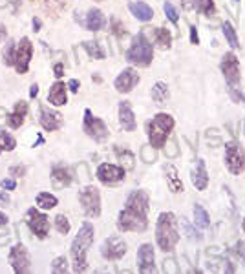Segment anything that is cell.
Masks as SVG:
<instances>
[{"label": "cell", "instance_id": "cell-1", "mask_svg": "<svg viewBox=\"0 0 245 274\" xmlns=\"http://www.w3.org/2000/svg\"><path fill=\"white\" fill-rule=\"evenodd\" d=\"M150 197L145 190H134L117 216L119 232H145L148 228Z\"/></svg>", "mask_w": 245, "mask_h": 274}, {"label": "cell", "instance_id": "cell-2", "mask_svg": "<svg viewBox=\"0 0 245 274\" xmlns=\"http://www.w3.org/2000/svg\"><path fill=\"white\" fill-rule=\"evenodd\" d=\"M94 237H96V228L90 221H84L79 228L77 236L73 237L72 242V260H73V270L75 272H86L88 270V260H86V254H88V249L91 247L94 243Z\"/></svg>", "mask_w": 245, "mask_h": 274}, {"label": "cell", "instance_id": "cell-3", "mask_svg": "<svg viewBox=\"0 0 245 274\" xmlns=\"http://www.w3.org/2000/svg\"><path fill=\"white\" fill-rule=\"evenodd\" d=\"M177 218L174 212H161L156 221V242L163 252H172L179 243Z\"/></svg>", "mask_w": 245, "mask_h": 274}, {"label": "cell", "instance_id": "cell-4", "mask_svg": "<svg viewBox=\"0 0 245 274\" xmlns=\"http://www.w3.org/2000/svg\"><path fill=\"white\" fill-rule=\"evenodd\" d=\"M174 126H176V121L170 114H165V112L156 114L148 123V126H146L148 145H152L154 148H163L170 133H172Z\"/></svg>", "mask_w": 245, "mask_h": 274}, {"label": "cell", "instance_id": "cell-5", "mask_svg": "<svg viewBox=\"0 0 245 274\" xmlns=\"http://www.w3.org/2000/svg\"><path fill=\"white\" fill-rule=\"evenodd\" d=\"M154 59V46L152 42L146 39V35L143 31L137 33L132 39L130 48L127 50V60L134 66H150Z\"/></svg>", "mask_w": 245, "mask_h": 274}, {"label": "cell", "instance_id": "cell-6", "mask_svg": "<svg viewBox=\"0 0 245 274\" xmlns=\"http://www.w3.org/2000/svg\"><path fill=\"white\" fill-rule=\"evenodd\" d=\"M225 166L232 176H240L245 168V150L240 141L232 139L225 143Z\"/></svg>", "mask_w": 245, "mask_h": 274}, {"label": "cell", "instance_id": "cell-7", "mask_svg": "<svg viewBox=\"0 0 245 274\" xmlns=\"http://www.w3.org/2000/svg\"><path fill=\"white\" fill-rule=\"evenodd\" d=\"M79 201H81L82 210H84V214L86 218H99L101 216V194H99V188L97 187H84L81 192H79Z\"/></svg>", "mask_w": 245, "mask_h": 274}, {"label": "cell", "instance_id": "cell-8", "mask_svg": "<svg viewBox=\"0 0 245 274\" xmlns=\"http://www.w3.org/2000/svg\"><path fill=\"white\" fill-rule=\"evenodd\" d=\"M220 70H222V75L227 81L229 86H240L241 81L240 60L234 55V51H227V53L223 55L222 62H220Z\"/></svg>", "mask_w": 245, "mask_h": 274}, {"label": "cell", "instance_id": "cell-9", "mask_svg": "<svg viewBox=\"0 0 245 274\" xmlns=\"http://www.w3.org/2000/svg\"><path fill=\"white\" fill-rule=\"evenodd\" d=\"M82 130L86 132L88 137L96 139V141H105L106 137L110 135V130L106 126V123L101 117H96L91 114V110H84V123H82Z\"/></svg>", "mask_w": 245, "mask_h": 274}, {"label": "cell", "instance_id": "cell-10", "mask_svg": "<svg viewBox=\"0 0 245 274\" xmlns=\"http://www.w3.org/2000/svg\"><path fill=\"white\" fill-rule=\"evenodd\" d=\"M24 221H26L29 230H32L39 239H46V237H48V234H50V219H48L46 214H42L41 210L29 209L26 212V216H24Z\"/></svg>", "mask_w": 245, "mask_h": 274}, {"label": "cell", "instance_id": "cell-11", "mask_svg": "<svg viewBox=\"0 0 245 274\" xmlns=\"http://www.w3.org/2000/svg\"><path fill=\"white\" fill-rule=\"evenodd\" d=\"M9 265L13 267V270L17 274H26L32 270V258H29V252L22 243H17V245L11 247L9 251Z\"/></svg>", "mask_w": 245, "mask_h": 274}, {"label": "cell", "instance_id": "cell-12", "mask_svg": "<svg viewBox=\"0 0 245 274\" xmlns=\"http://www.w3.org/2000/svg\"><path fill=\"white\" fill-rule=\"evenodd\" d=\"M32 57H33V44L32 41L27 39V37H22L20 42L17 44V51H15V70L17 73L24 75L27 73L29 70V62H32Z\"/></svg>", "mask_w": 245, "mask_h": 274}, {"label": "cell", "instance_id": "cell-13", "mask_svg": "<svg viewBox=\"0 0 245 274\" xmlns=\"http://www.w3.org/2000/svg\"><path fill=\"white\" fill-rule=\"evenodd\" d=\"M127 254V243L122 242V237L110 236L106 237L103 245H101V256L108 261H117Z\"/></svg>", "mask_w": 245, "mask_h": 274}, {"label": "cell", "instance_id": "cell-14", "mask_svg": "<svg viewBox=\"0 0 245 274\" xmlns=\"http://www.w3.org/2000/svg\"><path fill=\"white\" fill-rule=\"evenodd\" d=\"M125 172L127 170L122 168L121 164H112V163H103L99 164L97 168V179L105 185H114L125 179Z\"/></svg>", "mask_w": 245, "mask_h": 274}, {"label": "cell", "instance_id": "cell-15", "mask_svg": "<svg viewBox=\"0 0 245 274\" xmlns=\"http://www.w3.org/2000/svg\"><path fill=\"white\" fill-rule=\"evenodd\" d=\"M156 254H154V247L152 243H143L137 251V269L139 272L146 274V272H156Z\"/></svg>", "mask_w": 245, "mask_h": 274}, {"label": "cell", "instance_id": "cell-16", "mask_svg": "<svg viewBox=\"0 0 245 274\" xmlns=\"http://www.w3.org/2000/svg\"><path fill=\"white\" fill-rule=\"evenodd\" d=\"M137 82H139V73L134 68H125L117 77H115L114 86L119 93H130V91L136 88Z\"/></svg>", "mask_w": 245, "mask_h": 274}, {"label": "cell", "instance_id": "cell-17", "mask_svg": "<svg viewBox=\"0 0 245 274\" xmlns=\"http://www.w3.org/2000/svg\"><path fill=\"white\" fill-rule=\"evenodd\" d=\"M191 181L196 187V190H207V187H209V172H207L205 159H196L194 166L191 170Z\"/></svg>", "mask_w": 245, "mask_h": 274}, {"label": "cell", "instance_id": "cell-18", "mask_svg": "<svg viewBox=\"0 0 245 274\" xmlns=\"http://www.w3.org/2000/svg\"><path fill=\"white\" fill-rule=\"evenodd\" d=\"M41 126L44 128L46 132H55V130H59L63 128L64 124V119L59 112H55V110L46 108V106H41Z\"/></svg>", "mask_w": 245, "mask_h": 274}, {"label": "cell", "instance_id": "cell-19", "mask_svg": "<svg viewBox=\"0 0 245 274\" xmlns=\"http://www.w3.org/2000/svg\"><path fill=\"white\" fill-rule=\"evenodd\" d=\"M119 124L125 132L136 130V115H134V110H132V105L128 100L119 102Z\"/></svg>", "mask_w": 245, "mask_h": 274}, {"label": "cell", "instance_id": "cell-20", "mask_svg": "<svg viewBox=\"0 0 245 274\" xmlns=\"http://www.w3.org/2000/svg\"><path fill=\"white\" fill-rule=\"evenodd\" d=\"M48 100L53 106H64L68 102V84L57 81L51 84L50 91H48Z\"/></svg>", "mask_w": 245, "mask_h": 274}, {"label": "cell", "instance_id": "cell-21", "mask_svg": "<svg viewBox=\"0 0 245 274\" xmlns=\"http://www.w3.org/2000/svg\"><path fill=\"white\" fill-rule=\"evenodd\" d=\"M163 174H165V179H167V185L170 188L172 194H179L183 192V181H181V176L177 172V168L174 166L172 163H167L163 166Z\"/></svg>", "mask_w": 245, "mask_h": 274}, {"label": "cell", "instance_id": "cell-22", "mask_svg": "<svg viewBox=\"0 0 245 274\" xmlns=\"http://www.w3.org/2000/svg\"><path fill=\"white\" fill-rule=\"evenodd\" d=\"M73 176H72V170L68 166H64V164H55L53 168H51V181L57 188H64V187H70V183H72Z\"/></svg>", "mask_w": 245, "mask_h": 274}, {"label": "cell", "instance_id": "cell-23", "mask_svg": "<svg viewBox=\"0 0 245 274\" xmlns=\"http://www.w3.org/2000/svg\"><path fill=\"white\" fill-rule=\"evenodd\" d=\"M128 9H130V13L134 15L137 20H141V22H148V20L154 18V9L150 8L146 2H141V0L130 2V4H128Z\"/></svg>", "mask_w": 245, "mask_h": 274}, {"label": "cell", "instance_id": "cell-24", "mask_svg": "<svg viewBox=\"0 0 245 274\" xmlns=\"http://www.w3.org/2000/svg\"><path fill=\"white\" fill-rule=\"evenodd\" d=\"M26 115H27V102H24V100H18L17 105H15L13 112L8 115V124L11 128H20L24 124V121H26Z\"/></svg>", "mask_w": 245, "mask_h": 274}, {"label": "cell", "instance_id": "cell-25", "mask_svg": "<svg viewBox=\"0 0 245 274\" xmlns=\"http://www.w3.org/2000/svg\"><path fill=\"white\" fill-rule=\"evenodd\" d=\"M105 24H106V17L101 9L91 8L90 11H88L86 22H84V26H86L88 31H99V29L105 27Z\"/></svg>", "mask_w": 245, "mask_h": 274}, {"label": "cell", "instance_id": "cell-26", "mask_svg": "<svg viewBox=\"0 0 245 274\" xmlns=\"http://www.w3.org/2000/svg\"><path fill=\"white\" fill-rule=\"evenodd\" d=\"M150 95H152V100H154L156 105H165L170 97V90H168V84L163 81H158L152 86V91H150Z\"/></svg>", "mask_w": 245, "mask_h": 274}, {"label": "cell", "instance_id": "cell-27", "mask_svg": "<svg viewBox=\"0 0 245 274\" xmlns=\"http://www.w3.org/2000/svg\"><path fill=\"white\" fill-rule=\"evenodd\" d=\"M154 39H156V44H158L161 50H170V48H172V33L168 31V29H165V27H156Z\"/></svg>", "mask_w": 245, "mask_h": 274}, {"label": "cell", "instance_id": "cell-28", "mask_svg": "<svg viewBox=\"0 0 245 274\" xmlns=\"http://www.w3.org/2000/svg\"><path fill=\"white\" fill-rule=\"evenodd\" d=\"M192 214H194V225H198L200 228H209L210 227L209 212L203 209V205L196 203L194 209H192Z\"/></svg>", "mask_w": 245, "mask_h": 274}, {"label": "cell", "instance_id": "cell-29", "mask_svg": "<svg viewBox=\"0 0 245 274\" xmlns=\"http://www.w3.org/2000/svg\"><path fill=\"white\" fill-rule=\"evenodd\" d=\"M115 154H117V159L119 163H121V166L125 170H134V166H136V155L132 154L128 148H115Z\"/></svg>", "mask_w": 245, "mask_h": 274}, {"label": "cell", "instance_id": "cell-30", "mask_svg": "<svg viewBox=\"0 0 245 274\" xmlns=\"http://www.w3.org/2000/svg\"><path fill=\"white\" fill-rule=\"evenodd\" d=\"M57 203H59V199L53 196V194H50V192H39L37 194V207L42 210H51L57 207Z\"/></svg>", "mask_w": 245, "mask_h": 274}, {"label": "cell", "instance_id": "cell-31", "mask_svg": "<svg viewBox=\"0 0 245 274\" xmlns=\"http://www.w3.org/2000/svg\"><path fill=\"white\" fill-rule=\"evenodd\" d=\"M222 31H223V37H225V41L229 42V46H231L232 50L240 48V41H238L236 29H234V26H232V24L229 22V20H225V22H223Z\"/></svg>", "mask_w": 245, "mask_h": 274}, {"label": "cell", "instance_id": "cell-32", "mask_svg": "<svg viewBox=\"0 0 245 274\" xmlns=\"http://www.w3.org/2000/svg\"><path fill=\"white\" fill-rule=\"evenodd\" d=\"M82 48L88 51V55H90L91 59H96V60H103L106 57L105 50L101 48V44L97 41H86V42H82Z\"/></svg>", "mask_w": 245, "mask_h": 274}, {"label": "cell", "instance_id": "cell-33", "mask_svg": "<svg viewBox=\"0 0 245 274\" xmlns=\"http://www.w3.org/2000/svg\"><path fill=\"white\" fill-rule=\"evenodd\" d=\"M192 6H194L200 13H203L205 17H214V15H216V4H214V0H192Z\"/></svg>", "mask_w": 245, "mask_h": 274}, {"label": "cell", "instance_id": "cell-34", "mask_svg": "<svg viewBox=\"0 0 245 274\" xmlns=\"http://www.w3.org/2000/svg\"><path fill=\"white\" fill-rule=\"evenodd\" d=\"M15 146H17L15 137L4 130H0V152H13Z\"/></svg>", "mask_w": 245, "mask_h": 274}, {"label": "cell", "instance_id": "cell-35", "mask_svg": "<svg viewBox=\"0 0 245 274\" xmlns=\"http://www.w3.org/2000/svg\"><path fill=\"white\" fill-rule=\"evenodd\" d=\"M158 148H154L152 145H145V146H141V161L146 164L150 163H156L158 161Z\"/></svg>", "mask_w": 245, "mask_h": 274}, {"label": "cell", "instance_id": "cell-36", "mask_svg": "<svg viewBox=\"0 0 245 274\" xmlns=\"http://www.w3.org/2000/svg\"><path fill=\"white\" fill-rule=\"evenodd\" d=\"M15 51H17V44L13 41H9L6 44L4 51H2V57H4V64L6 66H13L15 64Z\"/></svg>", "mask_w": 245, "mask_h": 274}, {"label": "cell", "instance_id": "cell-37", "mask_svg": "<svg viewBox=\"0 0 245 274\" xmlns=\"http://www.w3.org/2000/svg\"><path fill=\"white\" fill-rule=\"evenodd\" d=\"M55 228L59 230V234H63V236H66V234H70V230H72V225H70V219L66 218L64 214H59L57 218H55Z\"/></svg>", "mask_w": 245, "mask_h": 274}, {"label": "cell", "instance_id": "cell-38", "mask_svg": "<svg viewBox=\"0 0 245 274\" xmlns=\"http://www.w3.org/2000/svg\"><path fill=\"white\" fill-rule=\"evenodd\" d=\"M181 227H183V230H185V234L191 237V239H194V242H201V239H203V234H201L200 230H194V228L191 227V223H189L185 218H181Z\"/></svg>", "mask_w": 245, "mask_h": 274}, {"label": "cell", "instance_id": "cell-39", "mask_svg": "<svg viewBox=\"0 0 245 274\" xmlns=\"http://www.w3.org/2000/svg\"><path fill=\"white\" fill-rule=\"evenodd\" d=\"M51 270L57 274H64L68 272V260L64 258V256H57L53 260V263H51Z\"/></svg>", "mask_w": 245, "mask_h": 274}, {"label": "cell", "instance_id": "cell-40", "mask_svg": "<svg viewBox=\"0 0 245 274\" xmlns=\"http://www.w3.org/2000/svg\"><path fill=\"white\" fill-rule=\"evenodd\" d=\"M163 11H165V15H167V18L170 20L172 24H177L179 22V13H177V9L174 8L170 2H165L163 4Z\"/></svg>", "mask_w": 245, "mask_h": 274}, {"label": "cell", "instance_id": "cell-41", "mask_svg": "<svg viewBox=\"0 0 245 274\" xmlns=\"http://www.w3.org/2000/svg\"><path fill=\"white\" fill-rule=\"evenodd\" d=\"M229 97L236 105H245V93L238 86H229Z\"/></svg>", "mask_w": 245, "mask_h": 274}, {"label": "cell", "instance_id": "cell-42", "mask_svg": "<svg viewBox=\"0 0 245 274\" xmlns=\"http://www.w3.org/2000/svg\"><path fill=\"white\" fill-rule=\"evenodd\" d=\"M207 143H209L212 148L216 145H222V137H220V132L216 128H209V130H207Z\"/></svg>", "mask_w": 245, "mask_h": 274}, {"label": "cell", "instance_id": "cell-43", "mask_svg": "<svg viewBox=\"0 0 245 274\" xmlns=\"http://www.w3.org/2000/svg\"><path fill=\"white\" fill-rule=\"evenodd\" d=\"M165 154H167V157H176V155H177L176 141H167V143H165Z\"/></svg>", "mask_w": 245, "mask_h": 274}, {"label": "cell", "instance_id": "cell-44", "mask_svg": "<svg viewBox=\"0 0 245 274\" xmlns=\"http://www.w3.org/2000/svg\"><path fill=\"white\" fill-rule=\"evenodd\" d=\"M163 270L165 272H179V267H177L176 265V260H172V258H170V260H165L163 261Z\"/></svg>", "mask_w": 245, "mask_h": 274}, {"label": "cell", "instance_id": "cell-45", "mask_svg": "<svg viewBox=\"0 0 245 274\" xmlns=\"http://www.w3.org/2000/svg\"><path fill=\"white\" fill-rule=\"evenodd\" d=\"M0 187L4 188V190H15V188H17V181H15L13 178L2 179V181H0Z\"/></svg>", "mask_w": 245, "mask_h": 274}, {"label": "cell", "instance_id": "cell-46", "mask_svg": "<svg viewBox=\"0 0 245 274\" xmlns=\"http://www.w3.org/2000/svg\"><path fill=\"white\" fill-rule=\"evenodd\" d=\"M112 27H114V33H115V35H119V37L125 35V26H122V24L119 22L117 18H114V20H112Z\"/></svg>", "mask_w": 245, "mask_h": 274}, {"label": "cell", "instance_id": "cell-47", "mask_svg": "<svg viewBox=\"0 0 245 274\" xmlns=\"http://www.w3.org/2000/svg\"><path fill=\"white\" fill-rule=\"evenodd\" d=\"M9 174H11V176H15V178H22L24 174H26V166H11V168H9Z\"/></svg>", "mask_w": 245, "mask_h": 274}, {"label": "cell", "instance_id": "cell-48", "mask_svg": "<svg viewBox=\"0 0 245 274\" xmlns=\"http://www.w3.org/2000/svg\"><path fill=\"white\" fill-rule=\"evenodd\" d=\"M11 203V197L6 190H0V207H8Z\"/></svg>", "mask_w": 245, "mask_h": 274}, {"label": "cell", "instance_id": "cell-49", "mask_svg": "<svg viewBox=\"0 0 245 274\" xmlns=\"http://www.w3.org/2000/svg\"><path fill=\"white\" fill-rule=\"evenodd\" d=\"M191 44H200V37H198V27L196 26H191Z\"/></svg>", "mask_w": 245, "mask_h": 274}, {"label": "cell", "instance_id": "cell-50", "mask_svg": "<svg viewBox=\"0 0 245 274\" xmlns=\"http://www.w3.org/2000/svg\"><path fill=\"white\" fill-rule=\"evenodd\" d=\"M234 252H236L240 258H243V260H245V243L243 242H236V245H234Z\"/></svg>", "mask_w": 245, "mask_h": 274}, {"label": "cell", "instance_id": "cell-51", "mask_svg": "<svg viewBox=\"0 0 245 274\" xmlns=\"http://www.w3.org/2000/svg\"><path fill=\"white\" fill-rule=\"evenodd\" d=\"M53 75H55L57 79L63 77V75H64V64H60V62L55 64V66H53Z\"/></svg>", "mask_w": 245, "mask_h": 274}, {"label": "cell", "instance_id": "cell-52", "mask_svg": "<svg viewBox=\"0 0 245 274\" xmlns=\"http://www.w3.org/2000/svg\"><path fill=\"white\" fill-rule=\"evenodd\" d=\"M79 88H81V82H79L77 79H72V81L68 82V90L73 91V93H77Z\"/></svg>", "mask_w": 245, "mask_h": 274}, {"label": "cell", "instance_id": "cell-53", "mask_svg": "<svg viewBox=\"0 0 245 274\" xmlns=\"http://www.w3.org/2000/svg\"><path fill=\"white\" fill-rule=\"evenodd\" d=\"M39 95V84H32V90H29V97H37Z\"/></svg>", "mask_w": 245, "mask_h": 274}, {"label": "cell", "instance_id": "cell-54", "mask_svg": "<svg viewBox=\"0 0 245 274\" xmlns=\"http://www.w3.org/2000/svg\"><path fill=\"white\" fill-rule=\"evenodd\" d=\"M8 112H6V110L4 108H0V126H2V124H4L6 123V119H2V117H8Z\"/></svg>", "mask_w": 245, "mask_h": 274}, {"label": "cell", "instance_id": "cell-55", "mask_svg": "<svg viewBox=\"0 0 245 274\" xmlns=\"http://www.w3.org/2000/svg\"><path fill=\"white\" fill-rule=\"evenodd\" d=\"M33 29H35V31L41 29V20H39V18H33Z\"/></svg>", "mask_w": 245, "mask_h": 274}, {"label": "cell", "instance_id": "cell-56", "mask_svg": "<svg viewBox=\"0 0 245 274\" xmlns=\"http://www.w3.org/2000/svg\"><path fill=\"white\" fill-rule=\"evenodd\" d=\"M8 221H9V219H8V216H6V214H2V212H0V225H8Z\"/></svg>", "mask_w": 245, "mask_h": 274}, {"label": "cell", "instance_id": "cell-57", "mask_svg": "<svg viewBox=\"0 0 245 274\" xmlns=\"http://www.w3.org/2000/svg\"><path fill=\"white\" fill-rule=\"evenodd\" d=\"M6 39V27L4 26H0V42L4 41Z\"/></svg>", "mask_w": 245, "mask_h": 274}, {"label": "cell", "instance_id": "cell-58", "mask_svg": "<svg viewBox=\"0 0 245 274\" xmlns=\"http://www.w3.org/2000/svg\"><path fill=\"white\" fill-rule=\"evenodd\" d=\"M9 4V0H0V9L2 8H6V6Z\"/></svg>", "mask_w": 245, "mask_h": 274}, {"label": "cell", "instance_id": "cell-59", "mask_svg": "<svg viewBox=\"0 0 245 274\" xmlns=\"http://www.w3.org/2000/svg\"><path fill=\"white\" fill-rule=\"evenodd\" d=\"M241 228H243V232H245V219H243V223H241Z\"/></svg>", "mask_w": 245, "mask_h": 274}, {"label": "cell", "instance_id": "cell-60", "mask_svg": "<svg viewBox=\"0 0 245 274\" xmlns=\"http://www.w3.org/2000/svg\"><path fill=\"white\" fill-rule=\"evenodd\" d=\"M243 132H245V123H243Z\"/></svg>", "mask_w": 245, "mask_h": 274}]
</instances>
